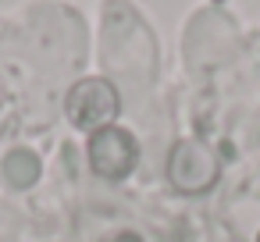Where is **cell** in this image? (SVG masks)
<instances>
[{"instance_id": "1", "label": "cell", "mask_w": 260, "mask_h": 242, "mask_svg": "<svg viewBox=\"0 0 260 242\" xmlns=\"http://www.w3.org/2000/svg\"><path fill=\"white\" fill-rule=\"evenodd\" d=\"M221 178V157L200 139H178L168 153V182L182 196H203Z\"/></svg>"}, {"instance_id": "2", "label": "cell", "mask_w": 260, "mask_h": 242, "mask_svg": "<svg viewBox=\"0 0 260 242\" xmlns=\"http://www.w3.org/2000/svg\"><path fill=\"white\" fill-rule=\"evenodd\" d=\"M121 111V96L114 89L111 79H100V75H89V79H79L68 96H64V114L68 121L79 128V132H100L107 125H114Z\"/></svg>"}, {"instance_id": "3", "label": "cell", "mask_w": 260, "mask_h": 242, "mask_svg": "<svg viewBox=\"0 0 260 242\" xmlns=\"http://www.w3.org/2000/svg\"><path fill=\"white\" fill-rule=\"evenodd\" d=\"M86 157H89V171L96 178H107V182H121L136 171L139 164V143L128 128L121 125H107L100 132L89 135L86 143Z\"/></svg>"}, {"instance_id": "4", "label": "cell", "mask_w": 260, "mask_h": 242, "mask_svg": "<svg viewBox=\"0 0 260 242\" xmlns=\"http://www.w3.org/2000/svg\"><path fill=\"white\" fill-rule=\"evenodd\" d=\"M0 175H4V182L11 189H32L43 175V164L36 157V150L29 146H15L4 160H0Z\"/></svg>"}, {"instance_id": "5", "label": "cell", "mask_w": 260, "mask_h": 242, "mask_svg": "<svg viewBox=\"0 0 260 242\" xmlns=\"http://www.w3.org/2000/svg\"><path fill=\"white\" fill-rule=\"evenodd\" d=\"M107 242H143V238H139L136 231H118V235H111Z\"/></svg>"}, {"instance_id": "6", "label": "cell", "mask_w": 260, "mask_h": 242, "mask_svg": "<svg viewBox=\"0 0 260 242\" xmlns=\"http://www.w3.org/2000/svg\"><path fill=\"white\" fill-rule=\"evenodd\" d=\"M256 242H260V238H256Z\"/></svg>"}]
</instances>
